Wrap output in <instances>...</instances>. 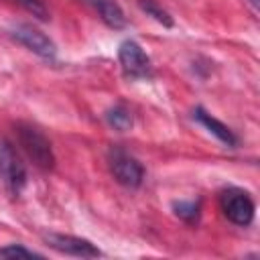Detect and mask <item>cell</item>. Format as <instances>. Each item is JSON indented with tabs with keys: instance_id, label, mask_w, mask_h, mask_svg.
Masks as SVG:
<instances>
[{
	"instance_id": "1",
	"label": "cell",
	"mask_w": 260,
	"mask_h": 260,
	"mask_svg": "<svg viewBox=\"0 0 260 260\" xmlns=\"http://www.w3.org/2000/svg\"><path fill=\"white\" fill-rule=\"evenodd\" d=\"M14 132H16V140L20 148L32 160L35 167L43 171H51L55 167V152H53L51 140L43 134V130H39L37 126L28 122H18L14 126Z\"/></svg>"
},
{
	"instance_id": "2",
	"label": "cell",
	"mask_w": 260,
	"mask_h": 260,
	"mask_svg": "<svg viewBox=\"0 0 260 260\" xmlns=\"http://www.w3.org/2000/svg\"><path fill=\"white\" fill-rule=\"evenodd\" d=\"M219 209L228 221H232L234 225H240V228L250 225L254 221V213H256L252 195L240 187H228L219 193Z\"/></svg>"
},
{
	"instance_id": "3",
	"label": "cell",
	"mask_w": 260,
	"mask_h": 260,
	"mask_svg": "<svg viewBox=\"0 0 260 260\" xmlns=\"http://www.w3.org/2000/svg\"><path fill=\"white\" fill-rule=\"evenodd\" d=\"M108 167L114 175V179L128 187V189H138L144 183V167L142 162L124 150L122 146H110L108 150Z\"/></svg>"
},
{
	"instance_id": "4",
	"label": "cell",
	"mask_w": 260,
	"mask_h": 260,
	"mask_svg": "<svg viewBox=\"0 0 260 260\" xmlns=\"http://www.w3.org/2000/svg\"><path fill=\"white\" fill-rule=\"evenodd\" d=\"M26 167L8 140H0V181L12 197H18L26 185Z\"/></svg>"
},
{
	"instance_id": "5",
	"label": "cell",
	"mask_w": 260,
	"mask_h": 260,
	"mask_svg": "<svg viewBox=\"0 0 260 260\" xmlns=\"http://www.w3.org/2000/svg\"><path fill=\"white\" fill-rule=\"evenodd\" d=\"M118 61L128 79H148L152 77V61L146 51L134 41L126 39L118 47Z\"/></svg>"
},
{
	"instance_id": "6",
	"label": "cell",
	"mask_w": 260,
	"mask_h": 260,
	"mask_svg": "<svg viewBox=\"0 0 260 260\" xmlns=\"http://www.w3.org/2000/svg\"><path fill=\"white\" fill-rule=\"evenodd\" d=\"M10 37L22 45L24 49H28L30 53L39 55L41 59H55L57 55V47L53 43V39H49L41 28L32 26V24H16L10 28Z\"/></svg>"
},
{
	"instance_id": "7",
	"label": "cell",
	"mask_w": 260,
	"mask_h": 260,
	"mask_svg": "<svg viewBox=\"0 0 260 260\" xmlns=\"http://www.w3.org/2000/svg\"><path fill=\"white\" fill-rule=\"evenodd\" d=\"M45 242L53 250H57L61 254H67V256H75V258H98V256H102V250L95 244H91L89 240L79 238V236L49 232V234H45Z\"/></svg>"
},
{
	"instance_id": "8",
	"label": "cell",
	"mask_w": 260,
	"mask_h": 260,
	"mask_svg": "<svg viewBox=\"0 0 260 260\" xmlns=\"http://www.w3.org/2000/svg\"><path fill=\"white\" fill-rule=\"evenodd\" d=\"M193 118H195L209 134H213L219 142H223L225 146H230V148H236V146H238V136L234 134V130H232L230 126H225L221 120H217L213 114H209L203 106H197V108L193 110Z\"/></svg>"
},
{
	"instance_id": "9",
	"label": "cell",
	"mask_w": 260,
	"mask_h": 260,
	"mask_svg": "<svg viewBox=\"0 0 260 260\" xmlns=\"http://www.w3.org/2000/svg\"><path fill=\"white\" fill-rule=\"evenodd\" d=\"M91 4V8L98 12V16L104 20V24H108L114 30H120L126 26V14L122 10V6L116 0H87Z\"/></svg>"
},
{
	"instance_id": "10",
	"label": "cell",
	"mask_w": 260,
	"mask_h": 260,
	"mask_svg": "<svg viewBox=\"0 0 260 260\" xmlns=\"http://www.w3.org/2000/svg\"><path fill=\"white\" fill-rule=\"evenodd\" d=\"M104 116H106V122H108L114 130H118V132H126V130H130L132 124H134L132 112H130L124 104H116V106L108 108Z\"/></svg>"
},
{
	"instance_id": "11",
	"label": "cell",
	"mask_w": 260,
	"mask_h": 260,
	"mask_svg": "<svg viewBox=\"0 0 260 260\" xmlns=\"http://www.w3.org/2000/svg\"><path fill=\"white\" fill-rule=\"evenodd\" d=\"M173 211L179 219L185 223H199L201 219V199H187V201H175Z\"/></svg>"
},
{
	"instance_id": "12",
	"label": "cell",
	"mask_w": 260,
	"mask_h": 260,
	"mask_svg": "<svg viewBox=\"0 0 260 260\" xmlns=\"http://www.w3.org/2000/svg\"><path fill=\"white\" fill-rule=\"evenodd\" d=\"M136 4H138V8H140L146 16H150L152 20H156L158 24H162L165 28H173V24H175L173 16H171L169 10H165L156 0H136Z\"/></svg>"
},
{
	"instance_id": "13",
	"label": "cell",
	"mask_w": 260,
	"mask_h": 260,
	"mask_svg": "<svg viewBox=\"0 0 260 260\" xmlns=\"http://www.w3.org/2000/svg\"><path fill=\"white\" fill-rule=\"evenodd\" d=\"M0 258H43V254L22 244H6L0 248Z\"/></svg>"
},
{
	"instance_id": "14",
	"label": "cell",
	"mask_w": 260,
	"mask_h": 260,
	"mask_svg": "<svg viewBox=\"0 0 260 260\" xmlns=\"http://www.w3.org/2000/svg\"><path fill=\"white\" fill-rule=\"evenodd\" d=\"M16 4H20L28 14H32L39 20H49V10L45 6L43 0H16Z\"/></svg>"
},
{
	"instance_id": "15",
	"label": "cell",
	"mask_w": 260,
	"mask_h": 260,
	"mask_svg": "<svg viewBox=\"0 0 260 260\" xmlns=\"http://www.w3.org/2000/svg\"><path fill=\"white\" fill-rule=\"evenodd\" d=\"M250 4H252V8H254V10L258 8V0H250Z\"/></svg>"
}]
</instances>
